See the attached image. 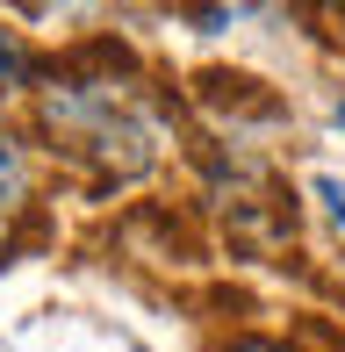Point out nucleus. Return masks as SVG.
Masks as SVG:
<instances>
[{"label": "nucleus", "instance_id": "nucleus-1", "mask_svg": "<svg viewBox=\"0 0 345 352\" xmlns=\"http://www.w3.org/2000/svg\"><path fill=\"white\" fill-rule=\"evenodd\" d=\"M43 130L65 158L93 166L101 180H137L159 158V122L137 79L115 72H58L51 87H36Z\"/></svg>", "mask_w": 345, "mask_h": 352}, {"label": "nucleus", "instance_id": "nucleus-2", "mask_svg": "<svg viewBox=\"0 0 345 352\" xmlns=\"http://www.w3.org/2000/svg\"><path fill=\"white\" fill-rule=\"evenodd\" d=\"M29 187H36V173H29V151H22V137L0 122V245H8L14 216L29 209Z\"/></svg>", "mask_w": 345, "mask_h": 352}, {"label": "nucleus", "instance_id": "nucleus-3", "mask_svg": "<svg viewBox=\"0 0 345 352\" xmlns=\"http://www.w3.org/2000/svg\"><path fill=\"white\" fill-rule=\"evenodd\" d=\"M0 87H29V58H22V43L0 29Z\"/></svg>", "mask_w": 345, "mask_h": 352}, {"label": "nucleus", "instance_id": "nucleus-4", "mask_svg": "<svg viewBox=\"0 0 345 352\" xmlns=\"http://www.w3.org/2000/svg\"><path fill=\"white\" fill-rule=\"evenodd\" d=\"M309 195H317L324 209L338 216V230H345V180H331V173H317V180H309Z\"/></svg>", "mask_w": 345, "mask_h": 352}, {"label": "nucleus", "instance_id": "nucleus-5", "mask_svg": "<svg viewBox=\"0 0 345 352\" xmlns=\"http://www.w3.org/2000/svg\"><path fill=\"white\" fill-rule=\"evenodd\" d=\"M230 352H288V345H280V338H238Z\"/></svg>", "mask_w": 345, "mask_h": 352}, {"label": "nucleus", "instance_id": "nucleus-6", "mask_svg": "<svg viewBox=\"0 0 345 352\" xmlns=\"http://www.w3.org/2000/svg\"><path fill=\"white\" fill-rule=\"evenodd\" d=\"M338 130H345V101H338Z\"/></svg>", "mask_w": 345, "mask_h": 352}]
</instances>
